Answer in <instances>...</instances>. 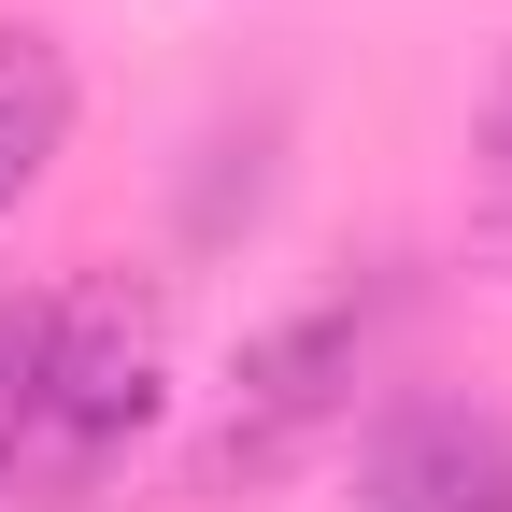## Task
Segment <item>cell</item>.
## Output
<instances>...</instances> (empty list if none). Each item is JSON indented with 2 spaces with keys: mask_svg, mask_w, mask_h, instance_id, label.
<instances>
[{
  "mask_svg": "<svg viewBox=\"0 0 512 512\" xmlns=\"http://www.w3.org/2000/svg\"><path fill=\"white\" fill-rule=\"evenodd\" d=\"M384 342V285H328V299H299L271 313V328L242 342L228 370V399H214V441H200V484L214 498H256V484H285L313 441H328L356 413V370Z\"/></svg>",
  "mask_w": 512,
  "mask_h": 512,
  "instance_id": "cell-1",
  "label": "cell"
},
{
  "mask_svg": "<svg viewBox=\"0 0 512 512\" xmlns=\"http://www.w3.org/2000/svg\"><path fill=\"white\" fill-rule=\"evenodd\" d=\"M157 413V299H128L114 271H86L43 313V384H29V456L57 484H100Z\"/></svg>",
  "mask_w": 512,
  "mask_h": 512,
  "instance_id": "cell-2",
  "label": "cell"
},
{
  "mask_svg": "<svg viewBox=\"0 0 512 512\" xmlns=\"http://www.w3.org/2000/svg\"><path fill=\"white\" fill-rule=\"evenodd\" d=\"M356 512H512V413L498 399H384L370 456H356Z\"/></svg>",
  "mask_w": 512,
  "mask_h": 512,
  "instance_id": "cell-3",
  "label": "cell"
},
{
  "mask_svg": "<svg viewBox=\"0 0 512 512\" xmlns=\"http://www.w3.org/2000/svg\"><path fill=\"white\" fill-rule=\"evenodd\" d=\"M72 143V57L43 29H0V214L43 185V157Z\"/></svg>",
  "mask_w": 512,
  "mask_h": 512,
  "instance_id": "cell-4",
  "label": "cell"
},
{
  "mask_svg": "<svg viewBox=\"0 0 512 512\" xmlns=\"http://www.w3.org/2000/svg\"><path fill=\"white\" fill-rule=\"evenodd\" d=\"M470 256L512 285V57L484 86V128H470Z\"/></svg>",
  "mask_w": 512,
  "mask_h": 512,
  "instance_id": "cell-5",
  "label": "cell"
},
{
  "mask_svg": "<svg viewBox=\"0 0 512 512\" xmlns=\"http://www.w3.org/2000/svg\"><path fill=\"white\" fill-rule=\"evenodd\" d=\"M29 384H43V313H29V299H0V456L29 441Z\"/></svg>",
  "mask_w": 512,
  "mask_h": 512,
  "instance_id": "cell-6",
  "label": "cell"
}]
</instances>
